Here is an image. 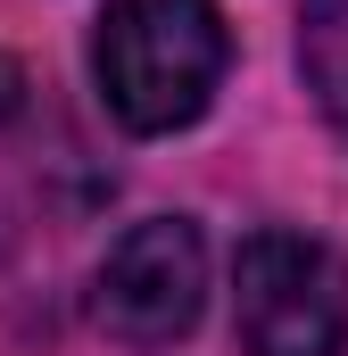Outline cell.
Returning <instances> with one entry per match:
<instances>
[{
	"mask_svg": "<svg viewBox=\"0 0 348 356\" xmlns=\"http://www.w3.org/2000/svg\"><path fill=\"white\" fill-rule=\"evenodd\" d=\"M91 307H100V332L125 340V348H166V340H182V332L199 323V307H207L199 224H182V216L133 224V232L108 249Z\"/></svg>",
	"mask_w": 348,
	"mask_h": 356,
	"instance_id": "cell-3",
	"label": "cell"
},
{
	"mask_svg": "<svg viewBox=\"0 0 348 356\" xmlns=\"http://www.w3.org/2000/svg\"><path fill=\"white\" fill-rule=\"evenodd\" d=\"M299 75L315 91V108L348 124V0H315L299 25Z\"/></svg>",
	"mask_w": 348,
	"mask_h": 356,
	"instance_id": "cell-4",
	"label": "cell"
},
{
	"mask_svg": "<svg viewBox=\"0 0 348 356\" xmlns=\"http://www.w3.org/2000/svg\"><path fill=\"white\" fill-rule=\"evenodd\" d=\"M224 67H232V33H224L216 0H116L91 42L100 99L125 133L199 124Z\"/></svg>",
	"mask_w": 348,
	"mask_h": 356,
	"instance_id": "cell-1",
	"label": "cell"
},
{
	"mask_svg": "<svg viewBox=\"0 0 348 356\" xmlns=\"http://www.w3.org/2000/svg\"><path fill=\"white\" fill-rule=\"evenodd\" d=\"M232 323L249 356H340L348 266L315 232H249L232 266Z\"/></svg>",
	"mask_w": 348,
	"mask_h": 356,
	"instance_id": "cell-2",
	"label": "cell"
}]
</instances>
